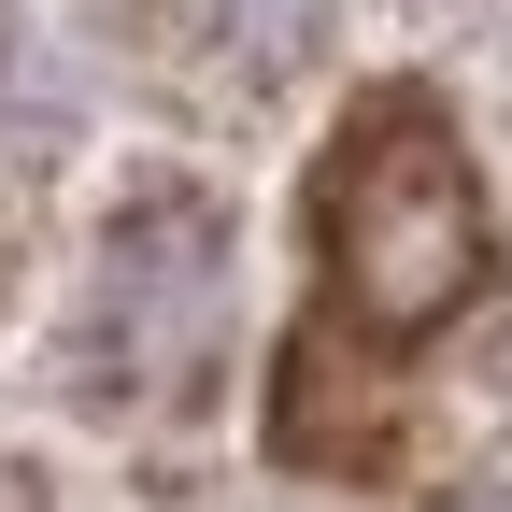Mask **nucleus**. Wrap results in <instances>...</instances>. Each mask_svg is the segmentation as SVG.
Listing matches in <instances>:
<instances>
[{
  "label": "nucleus",
  "mask_w": 512,
  "mask_h": 512,
  "mask_svg": "<svg viewBox=\"0 0 512 512\" xmlns=\"http://www.w3.org/2000/svg\"><path fill=\"white\" fill-rule=\"evenodd\" d=\"M342 242H356V285H370L384 313H441V299L470 285V256H484L456 157H356V185H342Z\"/></svg>",
  "instance_id": "obj_1"
}]
</instances>
